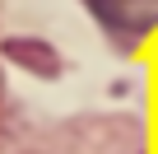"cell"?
Instances as JSON below:
<instances>
[{
	"label": "cell",
	"mask_w": 158,
	"mask_h": 154,
	"mask_svg": "<svg viewBox=\"0 0 158 154\" xmlns=\"http://www.w3.org/2000/svg\"><path fill=\"white\" fill-rule=\"evenodd\" d=\"M5 56H14L23 70H37V75H56L60 61L47 42H33V37H5Z\"/></svg>",
	"instance_id": "7a4b0ae2"
},
{
	"label": "cell",
	"mask_w": 158,
	"mask_h": 154,
	"mask_svg": "<svg viewBox=\"0 0 158 154\" xmlns=\"http://www.w3.org/2000/svg\"><path fill=\"white\" fill-rule=\"evenodd\" d=\"M93 10L107 19V24H121V28H158V0H93Z\"/></svg>",
	"instance_id": "6da1fadb"
}]
</instances>
